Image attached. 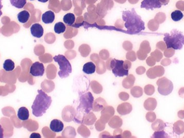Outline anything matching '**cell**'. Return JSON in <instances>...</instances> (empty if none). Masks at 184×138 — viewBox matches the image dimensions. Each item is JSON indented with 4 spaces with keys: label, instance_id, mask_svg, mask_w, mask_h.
Masks as SVG:
<instances>
[{
    "label": "cell",
    "instance_id": "obj_1",
    "mask_svg": "<svg viewBox=\"0 0 184 138\" xmlns=\"http://www.w3.org/2000/svg\"><path fill=\"white\" fill-rule=\"evenodd\" d=\"M122 19L125 22V28L130 34H138L145 29L144 22L134 8L131 10L123 11Z\"/></svg>",
    "mask_w": 184,
    "mask_h": 138
},
{
    "label": "cell",
    "instance_id": "obj_2",
    "mask_svg": "<svg viewBox=\"0 0 184 138\" xmlns=\"http://www.w3.org/2000/svg\"><path fill=\"white\" fill-rule=\"evenodd\" d=\"M94 97L91 93L88 92L80 94L79 104L76 108V115L74 121L77 123H82L84 119L93 109Z\"/></svg>",
    "mask_w": 184,
    "mask_h": 138
},
{
    "label": "cell",
    "instance_id": "obj_3",
    "mask_svg": "<svg viewBox=\"0 0 184 138\" xmlns=\"http://www.w3.org/2000/svg\"><path fill=\"white\" fill-rule=\"evenodd\" d=\"M38 95L32 105V114L36 117L43 116L51 106L52 98L42 90H38Z\"/></svg>",
    "mask_w": 184,
    "mask_h": 138
},
{
    "label": "cell",
    "instance_id": "obj_4",
    "mask_svg": "<svg viewBox=\"0 0 184 138\" xmlns=\"http://www.w3.org/2000/svg\"><path fill=\"white\" fill-rule=\"evenodd\" d=\"M164 36V41L167 49L175 50L182 49L184 45V34L182 32L177 29H173L170 33H166Z\"/></svg>",
    "mask_w": 184,
    "mask_h": 138
},
{
    "label": "cell",
    "instance_id": "obj_5",
    "mask_svg": "<svg viewBox=\"0 0 184 138\" xmlns=\"http://www.w3.org/2000/svg\"><path fill=\"white\" fill-rule=\"evenodd\" d=\"M53 59L59 66V71L58 74L60 77L64 79L69 77L70 74L72 73V66L65 56L59 54L55 56Z\"/></svg>",
    "mask_w": 184,
    "mask_h": 138
},
{
    "label": "cell",
    "instance_id": "obj_6",
    "mask_svg": "<svg viewBox=\"0 0 184 138\" xmlns=\"http://www.w3.org/2000/svg\"><path fill=\"white\" fill-rule=\"evenodd\" d=\"M124 61L113 59L110 61V68L112 73L116 77L128 76L129 69L124 67Z\"/></svg>",
    "mask_w": 184,
    "mask_h": 138
},
{
    "label": "cell",
    "instance_id": "obj_7",
    "mask_svg": "<svg viewBox=\"0 0 184 138\" xmlns=\"http://www.w3.org/2000/svg\"><path fill=\"white\" fill-rule=\"evenodd\" d=\"M45 72L44 65L39 62H35L30 68V74L33 77H42Z\"/></svg>",
    "mask_w": 184,
    "mask_h": 138
},
{
    "label": "cell",
    "instance_id": "obj_8",
    "mask_svg": "<svg viewBox=\"0 0 184 138\" xmlns=\"http://www.w3.org/2000/svg\"><path fill=\"white\" fill-rule=\"evenodd\" d=\"M162 3L160 0H143L141 8L145 9L147 10H153L154 9L161 8Z\"/></svg>",
    "mask_w": 184,
    "mask_h": 138
},
{
    "label": "cell",
    "instance_id": "obj_9",
    "mask_svg": "<svg viewBox=\"0 0 184 138\" xmlns=\"http://www.w3.org/2000/svg\"><path fill=\"white\" fill-rule=\"evenodd\" d=\"M32 36L37 38H40L44 34V29L40 24H34L30 28Z\"/></svg>",
    "mask_w": 184,
    "mask_h": 138
},
{
    "label": "cell",
    "instance_id": "obj_10",
    "mask_svg": "<svg viewBox=\"0 0 184 138\" xmlns=\"http://www.w3.org/2000/svg\"><path fill=\"white\" fill-rule=\"evenodd\" d=\"M63 123L58 119H53L51 121L50 125V128L51 131L55 133L61 132L63 130Z\"/></svg>",
    "mask_w": 184,
    "mask_h": 138
},
{
    "label": "cell",
    "instance_id": "obj_11",
    "mask_svg": "<svg viewBox=\"0 0 184 138\" xmlns=\"http://www.w3.org/2000/svg\"><path fill=\"white\" fill-rule=\"evenodd\" d=\"M55 19V14L52 11H47L44 13L42 16V20L45 24H51Z\"/></svg>",
    "mask_w": 184,
    "mask_h": 138
},
{
    "label": "cell",
    "instance_id": "obj_12",
    "mask_svg": "<svg viewBox=\"0 0 184 138\" xmlns=\"http://www.w3.org/2000/svg\"><path fill=\"white\" fill-rule=\"evenodd\" d=\"M17 116L19 119L22 121H26L29 119V111L26 107H21L18 109L17 112Z\"/></svg>",
    "mask_w": 184,
    "mask_h": 138
},
{
    "label": "cell",
    "instance_id": "obj_13",
    "mask_svg": "<svg viewBox=\"0 0 184 138\" xmlns=\"http://www.w3.org/2000/svg\"><path fill=\"white\" fill-rule=\"evenodd\" d=\"M95 69L96 66L92 62H87L83 66V71L86 74H92L95 73Z\"/></svg>",
    "mask_w": 184,
    "mask_h": 138
},
{
    "label": "cell",
    "instance_id": "obj_14",
    "mask_svg": "<svg viewBox=\"0 0 184 138\" xmlns=\"http://www.w3.org/2000/svg\"><path fill=\"white\" fill-rule=\"evenodd\" d=\"M18 21L21 23H26L30 18V14L28 11H22L17 15Z\"/></svg>",
    "mask_w": 184,
    "mask_h": 138
},
{
    "label": "cell",
    "instance_id": "obj_15",
    "mask_svg": "<svg viewBox=\"0 0 184 138\" xmlns=\"http://www.w3.org/2000/svg\"><path fill=\"white\" fill-rule=\"evenodd\" d=\"M76 17L72 13H68L63 16V21L64 23L68 26H72L75 22Z\"/></svg>",
    "mask_w": 184,
    "mask_h": 138
},
{
    "label": "cell",
    "instance_id": "obj_16",
    "mask_svg": "<svg viewBox=\"0 0 184 138\" xmlns=\"http://www.w3.org/2000/svg\"><path fill=\"white\" fill-rule=\"evenodd\" d=\"M4 70L6 72H10L14 69L15 68V63L13 60L10 59H7L5 60L3 65Z\"/></svg>",
    "mask_w": 184,
    "mask_h": 138
},
{
    "label": "cell",
    "instance_id": "obj_17",
    "mask_svg": "<svg viewBox=\"0 0 184 138\" xmlns=\"http://www.w3.org/2000/svg\"><path fill=\"white\" fill-rule=\"evenodd\" d=\"M10 2L13 6L16 8L22 9L27 3V0H10Z\"/></svg>",
    "mask_w": 184,
    "mask_h": 138
},
{
    "label": "cell",
    "instance_id": "obj_18",
    "mask_svg": "<svg viewBox=\"0 0 184 138\" xmlns=\"http://www.w3.org/2000/svg\"><path fill=\"white\" fill-rule=\"evenodd\" d=\"M171 17L174 21L178 22L182 19L184 17V15L181 11L177 10L171 13Z\"/></svg>",
    "mask_w": 184,
    "mask_h": 138
},
{
    "label": "cell",
    "instance_id": "obj_19",
    "mask_svg": "<svg viewBox=\"0 0 184 138\" xmlns=\"http://www.w3.org/2000/svg\"><path fill=\"white\" fill-rule=\"evenodd\" d=\"M66 26L62 22H58L55 25L54 31L56 34H60L65 31Z\"/></svg>",
    "mask_w": 184,
    "mask_h": 138
},
{
    "label": "cell",
    "instance_id": "obj_20",
    "mask_svg": "<svg viewBox=\"0 0 184 138\" xmlns=\"http://www.w3.org/2000/svg\"><path fill=\"white\" fill-rule=\"evenodd\" d=\"M30 138H41V136L38 133H34L30 136Z\"/></svg>",
    "mask_w": 184,
    "mask_h": 138
},
{
    "label": "cell",
    "instance_id": "obj_21",
    "mask_svg": "<svg viewBox=\"0 0 184 138\" xmlns=\"http://www.w3.org/2000/svg\"><path fill=\"white\" fill-rule=\"evenodd\" d=\"M3 131H4V130L3 129L2 126L0 125V138L3 137Z\"/></svg>",
    "mask_w": 184,
    "mask_h": 138
},
{
    "label": "cell",
    "instance_id": "obj_22",
    "mask_svg": "<svg viewBox=\"0 0 184 138\" xmlns=\"http://www.w3.org/2000/svg\"><path fill=\"white\" fill-rule=\"evenodd\" d=\"M3 8V6L2 4V0H0V16H1L2 15V12L1 11V9Z\"/></svg>",
    "mask_w": 184,
    "mask_h": 138
},
{
    "label": "cell",
    "instance_id": "obj_23",
    "mask_svg": "<svg viewBox=\"0 0 184 138\" xmlns=\"http://www.w3.org/2000/svg\"><path fill=\"white\" fill-rule=\"evenodd\" d=\"M39 2H42V3H46L49 0H38Z\"/></svg>",
    "mask_w": 184,
    "mask_h": 138
},
{
    "label": "cell",
    "instance_id": "obj_24",
    "mask_svg": "<svg viewBox=\"0 0 184 138\" xmlns=\"http://www.w3.org/2000/svg\"><path fill=\"white\" fill-rule=\"evenodd\" d=\"M30 1H34V0H30Z\"/></svg>",
    "mask_w": 184,
    "mask_h": 138
}]
</instances>
